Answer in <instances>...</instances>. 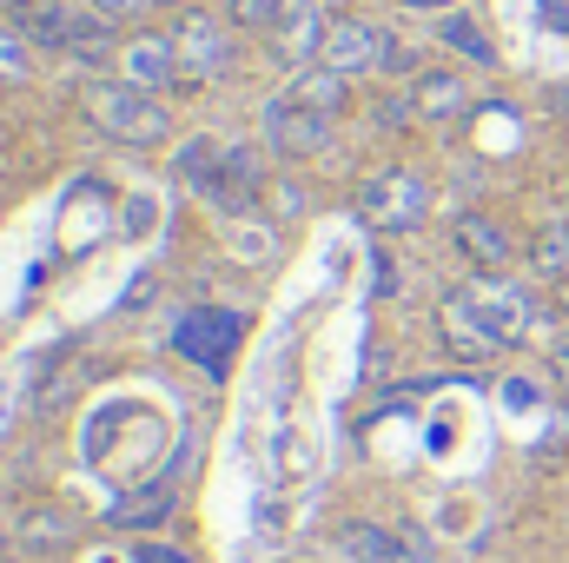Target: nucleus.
Segmentation results:
<instances>
[{
    "instance_id": "6e6552de",
    "label": "nucleus",
    "mask_w": 569,
    "mask_h": 563,
    "mask_svg": "<svg viewBox=\"0 0 569 563\" xmlns=\"http://www.w3.org/2000/svg\"><path fill=\"white\" fill-rule=\"evenodd\" d=\"M179 67L192 80H226L232 73V33L212 13H186L179 20Z\"/></svg>"
},
{
    "instance_id": "6ab92c4d",
    "label": "nucleus",
    "mask_w": 569,
    "mask_h": 563,
    "mask_svg": "<svg viewBox=\"0 0 569 563\" xmlns=\"http://www.w3.org/2000/svg\"><path fill=\"white\" fill-rule=\"evenodd\" d=\"M530 259H537V273H543V279H563V273H569V226H563V219L537 233V246H530Z\"/></svg>"
},
{
    "instance_id": "9b49d317",
    "label": "nucleus",
    "mask_w": 569,
    "mask_h": 563,
    "mask_svg": "<svg viewBox=\"0 0 569 563\" xmlns=\"http://www.w3.org/2000/svg\"><path fill=\"white\" fill-rule=\"evenodd\" d=\"M13 27H20L33 47H60V53L87 33V20H80L67 0H13Z\"/></svg>"
},
{
    "instance_id": "b1692460",
    "label": "nucleus",
    "mask_w": 569,
    "mask_h": 563,
    "mask_svg": "<svg viewBox=\"0 0 569 563\" xmlns=\"http://www.w3.org/2000/svg\"><path fill=\"white\" fill-rule=\"evenodd\" d=\"M140 563H192V557L172 551V544H140Z\"/></svg>"
},
{
    "instance_id": "c85d7f7f",
    "label": "nucleus",
    "mask_w": 569,
    "mask_h": 563,
    "mask_svg": "<svg viewBox=\"0 0 569 563\" xmlns=\"http://www.w3.org/2000/svg\"><path fill=\"white\" fill-rule=\"evenodd\" d=\"M0 551H7V531H0Z\"/></svg>"
},
{
    "instance_id": "aec40b11",
    "label": "nucleus",
    "mask_w": 569,
    "mask_h": 563,
    "mask_svg": "<svg viewBox=\"0 0 569 563\" xmlns=\"http://www.w3.org/2000/svg\"><path fill=\"white\" fill-rule=\"evenodd\" d=\"M33 73V40L20 27H0V80H27Z\"/></svg>"
},
{
    "instance_id": "a878e982",
    "label": "nucleus",
    "mask_w": 569,
    "mask_h": 563,
    "mask_svg": "<svg viewBox=\"0 0 569 563\" xmlns=\"http://www.w3.org/2000/svg\"><path fill=\"white\" fill-rule=\"evenodd\" d=\"M550 365H557V378H563V385H569V332H563V338H557V345H550Z\"/></svg>"
},
{
    "instance_id": "393cba45",
    "label": "nucleus",
    "mask_w": 569,
    "mask_h": 563,
    "mask_svg": "<svg viewBox=\"0 0 569 563\" xmlns=\"http://www.w3.org/2000/svg\"><path fill=\"white\" fill-rule=\"evenodd\" d=\"M279 213H284V219H298V213H305V186H279Z\"/></svg>"
},
{
    "instance_id": "4be33fe9",
    "label": "nucleus",
    "mask_w": 569,
    "mask_h": 563,
    "mask_svg": "<svg viewBox=\"0 0 569 563\" xmlns=\"http://www.w3.org/2000/svg\"><path fill=\"white\" fill-rule=\"evenodd\" d=\"M284 7H291V0H232V20H239V27H272Z\"/></svg>"
},
{
    "instance_id": "cd10ccee",
    "label": "nucleus",
    "mask_w": 569,
    "mask_h": 563,
    "mask_svg": "<svg viewBox=\"0 0 569 563\" xmlns=\"http://www.w3.org/2000/svg\"><path fill=\"white\" fill-rule=\"evenodd\" d=\"M563 305H569V273H563Z\"/></svg>"
},
{
    "instance_id": "bb28decb",
    "label": "nucleus",
    "mask_w": 569,
    "mask_h": 563,
    "mask_svg": "<svg viewBox=\"0 0 569 563\" xmlns=\"http://www.w3.org/2000/svg\"><path fill=\"white\" fill-rule=\"evenodd\" d=\"M398 7H411V13H450L457 0H398Z\"/></svg>"
},
{
    "instance_id": "0eeeda50",
    "label": "nucleus",
    "mask_w": 569,
    "mask_h": 563,
    "mask_svg": "<svg viewBox=\"0 0 569 563\" xmlns=\"http://www.w3.org/2000/svg\"><path fill=\"white\" fill-rule=\"evenodd\" d=\"M113 60H120V80H127V87H140V93H159V87H172V80L186 73V67H179V40H172V33H133Z\"/></svg>"
},
{
    "instance_id": "ddd939ff",
    "label": "nucleus",
    "mask_w": 569,
    "mask_h": 563,
    "mask_svg": "<svg viewBox=\"0 0 569 563\" xmlns=\"http://www.w3.org/2000/svg\"><path fill=\"white\" fill-rule=\"evenodd\" d=\"M186 457H192V451H186ZM186 457H172V464H166V477H152L140 497H120V504H113V524H127V531H146V524H159V517L172 511V497H179L172 484H179Z\"/></svg>"
},
{
    "instance_id": "a211bd4d",
    "label": "nucleus",
    "mask_w": 569,
    "mask_h": 563,
    "mask_svg": "<svg viewBox=\"0 0 569 563\" xmlns=\"http://www.w3.org/2000/svg\"><path fill=\"white\" fill-rule=\"evenodd\" d=\"M20 544L60 551V544H73V517H60V511H27V517H20Z\"/></svg>"
},
{
    "instance_id": "5701e85b",
    "label": "nucleus",
    "mask_w": 569,
    "mask_h": 563,
    "mask_svg": "<svg viewBox=\"0 0 569 563\" xmlns=\"http://www.w3.org/2000/svg\"><path fill=\"white\" fill-rule=\"evenodd\" d=\"M159 0H93V13L107 20V27H120V20H140V13H152Z\"/></svg>"
},
{
    "instance_id": "20e7f679",
    "label": "nucleus",
    "mask_w": 569,
    "mask_h": 563,
    "mask_svg": "<svg viewBox=\"0 0 569 563\" xmlns=\"http://www.w3.org/2000/svg\"><path fill=\"white\" fill-rule=\"evenodd\" d=\"M391 33L385 27H371V20H331V33H325V53H318V67H331V73H391Z\"/></svg>"
},
{
    "instance_id": "9d476101",
    "label": "nucleus",
    "mask_w": 569,
    "mask_h": 563,
    "mask_svg": "<svg viewBox=\"0 0 569 563\" xmlns=\"http://www.w3.org/2000/svg\"><path fill=\"white\" fill-rule=\"evenodd\" d=\"M272 27H279V33H272V53H279V60H291V67L318 60V53H325V33H331V20L318 13V0H291Z\"/></svg>"
},
{
    "instance_id": "4468645a",
    "label": "nucleus",
    "mask_w": 569,
    "mask_h": 563,
    "mask_svg": "<svg viewBox=\"0 0 569 563\" xmlns=\"http://www.w3.org/2000/svg\"><path fill=\"white\" fill-rule=\"evenodd\" d=\"M457 246H463L483 273H503V266H510V233H503L490 213H463V219H457Z\"/></svg>"
},
{
    "instance_id": "f03ea898",
    "label": "nucleus",
    "mask_w": 569,
    "mask_h": 563,
    "mask_svg": "<svg viewBox=\"0 0 569 563\" xmlns=\"http://www.w3.org/2000/svg\"><path fill=\"white\" fill-rule=\"evenodd\" d=\"M358 213H365L371 226L411 233V226L430 213V186L418 179V172H405V166H391V172H371V179L358 186Z\"/></svg>"
},
{
    "instance_id": "f3484780",
    "label": "nucleus",
    "mask_w": 569,
    "mask_h": 563,
    "mask_svg": "<svg viewBox=\"0 0 569 563\" xmlns=\"http://www.w3.org/2000/svg\"><path fill=\"white\" fill-rule=\"evenodd\" d=\"M345 93H351L345 73H331V67H318V60H311V67L298 73V87H291V100H305V107H318V113H338Z\"/></svg>"
},
{
    "instance_id": "7ed1b4c3",
    "label": "nucleus",
    "mask_w": 569,
    "mask_h": 563,
    "mask_svg": "<svg viewBox=\"0 0 569 563\" xmlns=\"http://www.w3.org/2000/svg\"><path fill=\"white\" fill-rule=\"evenodd\" d=\"M470 312H477V325H483V338L503 352V345H517V338H530V325H537V305H530V292L523 285H510V279H477L470 292Z\"/></svg>"
},
{
    "instance_id": "412c9836",
    "label": "nucleus",
    "mask_w": 569,
    "mask_h": 563,
    "mask_svg": "<svg viewBox=\"0 0 569 563\" xmlns=\"http://www.w3.org/2000/svg\"><path fill=\"white\" fill-rule=\"evenodd\" d=\"M232 253H239V259H272V226L239 219V226H232Z\"/></svg>"
},
{
    "instance_id": "1a4fd4ad",
    "label": "nucleus",
    "mask_w": 569,
    "mask_h": 563,
    "mask_svg": "<svg viewBox=\"0 0 569 563\" xmlns=\"http://www.w3.org/2000/svg\"><path fill=\"white\" fill-rule=\"evenodd\" d=\"M232 345H239V318H232V312H206V305H199V312L179 318V352H186V358H199V365L219 372V365L232 358Z\"/></svg>"
},
{
    "instance_id": "f8f14e48",
    "label": "nucleus",
    "mask_w": 569,
    "mask_h": 563,
    "mask_svg": "<svg viewBox=\"0 0 569 563\" xmlns=\"http://www.w3.org/2000/svg\"><path fill=\"white\" fill-rule=\"evenodd\" d=\"M437 325H443V345H450L457 358H470V365H477V358H497V345L483 338V325H477V312H470L463 292H450V298L437 305Z\"/></svg>"
},
{
    "instance_id": "dca6fc26",
    "label": "nucleus",
    "mask_w": 569,
    "mask_h": 563,
    "mask_svg": "<svg viewBox=\"0 0 569 563\" xmlns=\"http://www.w3.org/2000/svg\"><path fill=\"white\" fill-rule=\"evenodd\" d=\"M437 40H443L450 53H463L470 67H497V47H490V40H483V27H477L470 13H457V7H450V13H437Z\"/></svg>"
},
{
    "instance_id": "f257e3e1",
    "label": "nucleus",
    "mask_w": 569,
    "mask_h": 563,
    "mask_svg": "<svg viewBox=\"0 0 569 563\" xmlns=\"http://www.w3.org/2000/svg\"><path fill=\"white\" fill-rule=\"evenodd\" d=\"M87 113H93V127H100L107 140H127V146L172 140V113H166L152 93L127 87V80H93V87H87Z\"/></svg>"
},
{
    "instance_id": "2eb2a0df",
    "label": "nucleus",
    "mask_w": 569,
    "mask_h": 563,
    "mask_svg": "<svg viewBox=\"0 0 569 563\" xmlns=\"http://www.w3.org/2000/svg\"><path fill=\"white\" fill-rule=\"evenodd\" d=\"M470 107V87L457 80V73H425L418 87H411V113L418 120H457Z\"/></svg>"
},
{
    "instance_id": "423d86ee",
    "label": "nucleus",
    "mask_w": 569,
    "mask_h": 563,
    "mask_svg": "<svg viewBox=\"0 0 569 563\" xmlns=\"http://www.w3.org/2000/svg\"><path fill=\"white\" fill-rule=\"evenodd\" d=\"M331 120L338 113H318V107H305V100H272L266 107V146L272 152H325L331 146Z\"/></svg>"
},
{
    "instance_id": "39448f33",
    "label": "nucleus",
    "mask_w": 569,
    "mask_h": 563,
    "mask_svg": "<svg viewBox=\"0 0 569 563\" xmlns=\"http://www.w3.org/2000/svg\"><path fill=\"white\" fill-rule=\"evenodd\" d=\"M338 563H430V544L411 531H385V524H338L331 537Z\"/></svg>"
}]
</instances>
